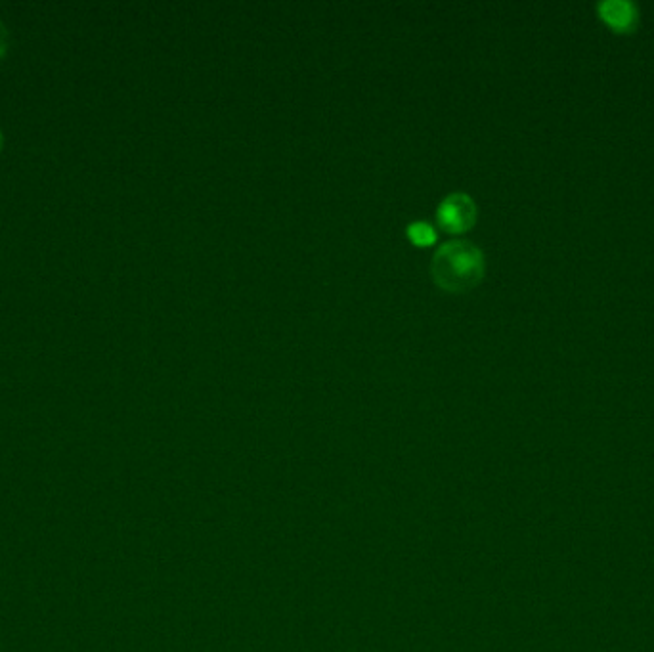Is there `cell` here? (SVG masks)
Returning <instances> with one entry per match:
<instances>
[{
  "label": "cell",
  "instance_id": "1",
  "mask_svg": "<svg viewBox=\"0 0 654 652\" xmlns=\"http://www.w3.org/2000/svg\"><path fill=\"white\" fill-rule=\"evenodd\" d=\"M484 253L475 243L452 240L442 243L433 255L431 274L444 291L461 293L475 287L484 276Z\"/></svg>",
  "mask_w": 654,
  "mask_h": 652
},
{
  "label": "cell",
  "instance_id": "2",
  "mask_svg": "<svg viewBox=\"0 0 654 652\" xmlns=\"http://www.w3.org/2000/svg\"><path fill=\"white\" fill-rule=\"evenodd\" d=\"M436 218L446 232H465L477 220V205L469 194L454 192L442 199L436 209Z\"/></svg>",
  "mask_w": 654,
  "mask_h": 652
},
{
  "label": "cell",
  "instance_id": "3",
  "mask_svg": "<svg viewBox=\"0 0 654 652\" xmlns=\"http://www.w3.org/2000/svg\"><path fill=\"white\" fill-rule=\"evenodd\" d=\"M601 20L618 33H632L639 23V12L628 0H605L599 4Z\"/></svg>",
  "mask_w": 654,
  "mask_h": 652
},
{
  "label": "cell",
  "instance_id": "4",
  "mask_svg": "<svg viewBox=\"0 0 654 652\" xmlns=\"http://www.w3.org/2000/svg\"><path fill=\"white\" fill-rule=\"evenodd\" d=\"M408 236L417 245H431L436 240L435 228L427 220H415L408 226Z\"/></svg>",
  "mask_w": 654,
  "mask_h": 652
},
{
  "label": "cell",
  "instance_id": "5",
  "mask_svg": "<svg viewBox=\"0 0 654 652\" xmlns=\"http://www.w3.org/2000/svg\"><path fill=\"white\" fill-rule=\"evenodd\" d=\"M6 48H8V31L4 23L0 22V58L6 54Z\"/></svg>",
  "mask_w": 654,
  "mask_h": 652
},
{
  "label": "cell",
  "instance_id": "6",
  "mask_svg": "<svg viewBox=\"0 0 654 652\" xmlns=\"http://www.w3.org/2000/svg\"><path fill=\"white\" fill-rule=\"evenodd\" d=\"M0 150H2V132H0Z\"/></svg>",
  "mask_w": 654,
  "mask_h": 652
}]
</instances>
